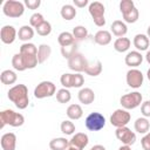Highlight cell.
I'll return each instance as SVG.
<instances>
[{
	"mask_svg": "<svg viewBox=\"0 0 150 150\" xmlns=\"http://www.w3.org/2000/svg\"><path fill=\"white\" fill-rule=\"evenodd\" d=\"M7 96L9 101H12L16 108L19 109H26L29 103V97H28V88L25 84H15L13 86L8 93Z\"/></svg>",
	"mask_w": 150,
	"mask_h": 150,
	"instance_id": "1",
	"label": "cell"
},
{
	"mask_svg": "<svg viewBox=\"0 0 150 150\" xmlns=\"http://www.w3.org/2000/svg\"><path fill=\"white\" fill-rule=\"evenodd\" d=\"M0 128L2 129L6 124L11 125V127H21L25 123V117L23 115L15 112L12 109H5L0 112Z\"/></svg>",
	"mask_w": 150,
	"mask_h": 150,
	"instance_id": "2",
	"label": "cell"
},
{
	"mask_svg": "<svg viewBox=\"0 0 150 150\" xmlns=\"http://www.w3.org/2000/svg\"><path fill=\"white\" fill-rule=\"evenodd\" d=\"M94 23L97 27H103L105 25V19H104V12L105 8L103 6V4H101L100 1H93L89 4V8H88Z\"/></svg>",
	"mask_w": 150,
	"mask_h": 150,
	"instance_id": "3",
	"label": "cell"
},
{
	"mask_svg": "<svg viewBox=\"0 0 150 150\" xmlns=\"http://www.w3.org/2000/svg\"><path fill=\"white\" fill-rule=\"evenodd\" d=\"M2 12L8 18H20L25 13V4L16 0H7L2 6Z\"/></svg>",
	"mask_w": 150,
	"mask_h": 150,
	"instance_id": "4",
	"label": "cell"
},
{
	"mask_svg": "<svg viewBox=\"0 0 150 150\" xmlns=\"http://www.w3.org/2000/svg\"><path fill=\"white\" fill-rule=\"evenodd\" d=\"M142 100H143V97H142L141 93L132 91V93L123 95L121 97V100H120V103L123 107V109L130 110V109H135V108L139 107L141 103H142Z\"/></svg>",
	"mask_w": 150,
	"mask_h": 150,
	"instance_id": "5",
	"label": "cell"
},
{
	"mask_svg": "<svg viewBox=\"0 0 150 150\" xmlns=\"http://www.w3.org/2000/svg\"><path fill=\"white\" fill-rule=\"evenodd\" d=\"M55 93H56V87L50 81H42L34 89V96L35 98H39V100L52 97Z\"/></svg>",
	"mask_w": 150,
	"mask_h": 150,
	"instance_id": "6",
	"label": "cell"
},
{
	"mask_svg": "<svg viewBox=\"0 0 150 150\" xmlns=\"http://www.w3.org/2000/svg\"><path fill=\"white\" fill-rule=\"evenodd\" d=\"M105 125V118L101 112H90L86 118V127L90 131H98Z\"/></svg>",
	"mask_w": 150,
	"mask_h": 150,
	"instance_id": "7",
	"label": "cell"
},
{
	"mask_svg": "<svg viewBox=\"0 0 150 150\" xmlns=\"http://www.w3.org/2000/svg\"><path fill=\"white\" fill-rule=\"evenodd\" d=\"M130 120H131V115L125 109H116L112 112V115L110 116V123H111V125H114L116 128L127 127V124L130 122Z\"/></svg>",
	"mask_w": 150,
	"mask_h": 150,
	"instance_id": "8",
	"label": "cell"
},
{
	"mask_svg": "<svg viewBox=\"0 0 150 150\" xmlns=\"http://www.w3.org/2000/svg\"><path fill=\"white\" fill-rule=\"evenodd\" d=\"M88 63H89L88 60L81 53H75L70 59H68V67H69V69L76 71V73L84 71L87 66H88Z\"/></svg>",
	"mask_w": 150,
	"mask_h": 150,
	"instance_id": "9",
	"label": "cell"
},
{
	"mask_svg": "<svg viewBox=\"0 0 150 150\" xmlns=\"http://www.w3.org/2000/svg\"><path fill=\"white\" fill-rule=\"evenodd\" d=\"M115 136L118 141L123 143V145H132L136 142V134L131 131L128 127L116 128Z\"/></svg>",
	"mask_w": 150,
	"mask_h": 150,
	"instance_id": "10",
	"label": "cell"
},
{
	"mask_svg": "<svg viewBox=\"0 0 150 150\" xmlns=\"http://www.w3.org/2000/svg\"><path fill=\"white\" fill-rule=\"evenodd\" d=\"M127 84L131 88H139L142 84H143V80H144V76L142 74L141 70L136 69V68H132V69H129L127 71Z\"/></svg>",
	"mask_w": 150,
	"mask_h": 150,
	"instance_id": "11",
	"label": "cell"
},
{
	"mask_svg": "<svg viewBox=\"0 0 150 150\" xmlns=\"http://www.w3.org/2000/svg\"><path fill=\"white\" fill-rule=\"evenodd\" d=\"M89 143L88 135L84 132H76L73 135V137L69 139V146H73L77 150H83Z\"/></svg>",
	"mask_w": 150,
	"mask_h": 150,
	"instance_id": "12",
	"label": "cell"
},
{
	"mask_svg": "<svg viewBox=\"0 0 150 150\" xmlns=\"http://www.w3.org/2000/svg\"><path fill=\"white\" fill-rule=\"evenodd\" d=\"M16 35H18V33H16L15 28L13 26H11V25L4 26L1 28V30H0V39L6 45L13 43L15 41V39H16Z\"/></svg>",
	"mask_w": 150,
	"mask_h": 150,
	"instance_id": "13",
	"label": "cell"
},
{
	"mask_svg": "<svg viewBox=\"0 0 150 150\" xmlns=\"http://www.w3.org/2000/svg\"><path fill=\"white\" fill-rule=\"evenodd\" d=\"M0 145L2 150H15L16 146V136L13 132H6L1 136Z\"/></svg>",
	"mask_w": 150,
	"mask_h": 150,
	"instance_id": "14",
	"label": "cell"
},
{
	"mask_svg": "<svg viewBox=\"0 0 150 150\" xmlns=\"http://www.w3.org/2000/svg\"><path fill=\"white\" fill-rule=\"evenodd\" d=\"M124 62L127 66L131 67V68H135V67H138L142 62H143V55L141 54V52L138 50H131L129 52L125 57H124Z\"/></svg>",
	"mask_w": 150,
	"mask_h": 150,
	"instance_id": "15",
	"label": "cell"
},
{
	"mask_svg": "<svg viewBox=\"0 0 150 150\" xmlns=\"http://www.w3.org/2000/svg\"><path fill=\"white\" fill-rule=\"evenodd\" d=\"M79 101L83 104H90L95 100V93L90 88H82L77 94Z\"/></svg>",
	"mask_w": 150,
	"mask_h": 150,
	"instance_id": "16",
	"label": "cell"
},
{
	"mask_svg": "<svg viewBox=\"0 0 150 150\" xmlns=\"http://www.w3.org/2000/svg\"><path fill=\"white\" fill-rule=\"evenodd\" d=\"M94 41L100 46H107L111 42V33L105 29H101L94 35Z\"/></svg>",
	"mask_w": 150,
	"mask_h": 150,
	"instance_id": "17",
	"label": "cell"
},
{
	"mask_svg": "<svg viewBox=\"0 0 150 150\" xmlns=\"http://www.w3.org/2000/svg\"><path fill=\"white\" fill-rule=\"evenodd\" d=\"M149 43H150V40L145 34H137L134 38V46L138 52L146 50L149 47Z\"/></svg>",
	"mask_w": 150,
	"mask_h": 150,
	"instance_id": "18",
	"label": "cell"
},
{
	"mask_svg": "<svg viewBox=\"0 0 150 150\" xmlns=\"http://www.w3.org/2000/svg\"><path fill=\"white\" fill-rule=\"evenodd\" d=\"M111 32H112V34L115 35V36H117V38H123L125 34H127V32H128V27H127V25L123 22V21H121V20H115L112 23H111Z\"/></svg>",
	"mask_w": 150,
	"mask_h": 150,
	"instance_id": "19",
	"label": "cell"
},
{
	"mask_svg": "<svg viewBox=\"0 0 150 150\" xmlns=\"http://www.w3.org/2000/svg\"><path fill=\"white\" fill-rule=\"evenodd\" d=\"M49 148L52 150H67L69 148V141L64 137H56L49 142Z\"/></svg>",
	"mask_w": 150,
	"mask_h": 150,
	"instance_id": "20",
	"label": "cell"
},
{
	"mask_svg": "<svg viewBox=\"0 0 150 150\" xmlns=\"http://www.w3.org/2000/svg\"><path fill=\"white\" fill-rule=\"evenodd\" d=\"M12 66L18 71H23V70L27 69L26 60H25V57H23V55L21 53H16V54L13 55V57H12Z\"/></svg>",
	"mask_w": 150,
	"mask_h": 150,
	"instance_id": "21",
	"label": "cell"
},
{
	"mask_svg": "<svg viewBox=\"0 0 150 150\" xmlns=\"http://www.w3.org/2000/svg\"><path fill=\"white\" fill-rule=\"evenodd\" d=\"M57 42L59 45L62 47H68V46H71L75 43V38L73 35V33H69V32H62L59 34L57 36Z\"/></svg>",
	"mask_w": 150,
	"mask_h": 150,
	"instance_id": "22",
	"label": "cell"
},
{
	"mask_svg": "<svg viewBox=\"0 0 150 150\" xmlns=\"http://www.w3.org/2000/svg\"><path fill=\"white\" fill-rule=\"evenodd\" d=\"M18 36H19V39L21 41L28 42L34 36V29H33V27L32 26H28V25H25V26L20 27V29L18 32Z\"/></svg>",
	"mask_w": 150,
	"mask_h": 150,
	"instance_id": "23",
	"label": "cell"
},
{
	"mask_svg": "<svg viewBox=\"0 0 150 150\" xmlns=\"http://www.w3.org/2000/svg\"><path fill=\"white\" fill-rule=\"evenodd\" d=\"M131 41L128 38H117L114 42V49L118 53H124L130 48Z\"/></svg>",
	"mask_w": 150,
	"mask_h": 150,
	"instance_id": "24",
	"label": "cell"
},
{
	"mask_svg": "<svg viewBox=\"0 0 150 150\" xmlns=\"http://www.w3.org/2000/svg\"><path fill=\"white\" fill-rule=\"evenodd\" d=\"M83 115V110L81 108L80 104H70L68 108H67V116L69 120H80Z\"/></svg>",
	"mask_w": 150,
	"mask_h": 150,
	"instance_id": "25",
	"label": "cell"
},
{
	"mask_svg": "<svg viewBox=\"0 0 150 150\" xmlns=\"http://www.w3.org/2000/svg\"><path fill=\"white\" fill-rule=\"evenodd\" d=\"M134 127L138 134H146L149 132V129H150V122L148 121L146 117H138L135 121Z\"/></svg>",
	"mask_w": 150,
	"mask_h": 150,
	"instance_id": "26",
	"label": "cell"
},
{
	"mask_svg": "<svg viewBox=\"0 0 150 150\" xmlns=\"http://www.w3.org/2000/svg\"><path fill=\"white\" fill-rule=\"evenodd\" d=\"M52 54V48L49 45L42 43L39 46L38 48V61L39 63H43L46 60H48V57Z\"/></svg>",
	"mask_w": 150,
	"mask_h": 150,
	"instance_id": "27",
	"label": "cell"
},
{
	"mask_svg": "<svg viewBox=\"0 0 150 150\" xmlns=\"http://www.w3.org/2000/svg\"><path fill=\"white\" fill-rule=\"evenodd\" d=\"M84 73L89 76H98L102 73V62L100 60H96L95 62L88 63Z\"/></svg>",
	"mask_w": 150,
	"mask_h": 150,
	"instance_id": "28",
	"label": "cell"
},
{
	"mask_svg": "<svg viewBox=\"0 0 150 150\" xmlns=\"http://www.w3.org/2000/svg\"><path fill=\"white\" fill-rule=\"evenodd\" d=\"M60 14H61V16H62L64 20H67V21L73 20V19L76 16V8H75V6L69 5V4L63 5V6L61 7Z\"/></svg>",
	"mask_w": 150,
	"mask_h": 150,
	"instance_id": "29",
	"label": "cell"
},
{
	"mask_svg": "<svg viewBox=\"0 0 150 150\" xmlns=\"http://www.w3.org/2000/svg\"><path fill=\"white\" fill-rule=\"evenodd\" d=\"M16 79H18V76H16L15 71L9 70V69H6L0 74V81L2 84H7V86L13 84L16 82Z\"/></svg>",
	"mask_w": 150,
	"mask_h": 150,
	"instance_id": "30",
	"label": "cell"
},
{
	"mask_svg": "<svg viewBox=\"0 0 150 150\" xmlns=\"http://www.w3.org/2000/svg\"><path fill=\"white\" fill-rule=\"evenodd\" d=\"M73 35L75 41H82L88 36V30L84 26H76L73 28Z\"/></svg>",
	"mask_w": 150,
	"mask_h": 150,
	"instance_id": "31",
	"label": "cell"
},
{
	"mask_svg": "<svg viewBox=\"0 0 150 150\" xmlns=\"http://www.w3.org/2000/svg\"><path fill=\"white\" fill-rule=\"evenodd\" d=\"M70 98H71V94L67 88H62L56 91V100L59 103H68Z\"/></svg>",
	"mask_w": 150,
	"mask_h": 150,
	"instance_id": "32",
	"label": "cell"
},
{
	"mask_svg": "<svg viewBox=\"0 0 150 150\" xmlns=\"http://www.w3.org/2000/svg\"><path fill=\"white\" fill-rule=\"evenodd\" d=\"M19 53H21V54H29V55H38V48L32 42H25L23 45H21Z\"/></svg>",
	"mask_w": 150,
	"mask_h": 150,
	"instance_id": "33",
	"label": "cell"
},
{
	"mask_svg": "<svg viewBox=\"0 0 150 150\" xmlns=\"http://www.w3.org/2000/svg\"><path fill=\"white\" fill-rule=\"evenodd\" d=\"M60 82L64 88H74V74L64 73L60 77Z\"/></svg>",
	"mask_w": 150,
	"mask_h": 150,
	"instance_id": "34",
	"label": "cell"
},
{
	"mask_svg": "<svg viewBox=\"0 0 150 150\" xmlns=\"http://www.w3.org/2000/svg\"><path fill=\"white\" fill-rule=\"evenodd\" d=\"M60 129H61V132H63L64 135H73L75 131V124L70 120H66L61 123Z\"/></svg>",
	"mask_w": 150,
	"mask_h": 150,
	"instance_id": "35",
	"label": "cell"
},
{
	"mask_svg": "<svg viewBox=\"0 0 150 150\" xmlns=\"http://www.w3.org/2000/svg\"><path fill=\"white\" fill-rule=\"evenodd\" d=\"M138 18H139V12H138V9L136 7L134 9H131L130 12L123 14V19L128 23H135L138 20Z\"/></svg>",
	"mask_w": 150,
	"mask_h": 150,
	"instance_id": "36",
	"label": "cell"
},
{
	"mask_svg": "<svg viewBox=\"0 0 150 150\" xmlns=\"http://www.w3.org/2000/svg\"><path fill=\"white\" fill-rule=\"evenodd\" d=\"M46 20H45V18H43V15L41 14V13H34L32 16H30V19H29V26H32L33 28H38L40 25H42L43 22H45Z\"/></svg>",
	"mask_w": 150,
	"mask_h": 150,
	"instance_id": "37",
	"label": "cell"
},
{
	"mask_svg": "<svg viewBox=\"0 0 150 150\" xmlns=\"http://www.w3.org/2000/svg\"><path fill=\"white\" fill-rule=\"evenodd\" d=\"M76 49H77V46H76V42H75V43L71 45V46L62 47V48H61V54H62V56H63L64 59L68 60V59H70L75 53H77Z\"/></svg>",
	"mask_w": 150,
	"mask_h": 150,
	"instance_id": "38",
	"label": "cell"
},
{
	"mask_svg": "<svg viewBox=\"0 0 150 150\" xmlns=\"http://www.w3.org/2000/svg\"><path fill=\"white\" fill-rule=\"evenodd\" d=\"M50 32H52V25L48 21H45L42 25H40L36 28V33L41 36H47V35L50 34Z\"/></svg>",
	"mask_w": 150,
	"mask_h": 150,
	"instance_id": "39",
	"label": "cell"
},
{
	"mask_svg": "<svg viewBox=\"0 0 150 150\" xmlns=\"http://www.w3.org/2000/svg\"><path fill=\"white\" fill-rule=\"evenodd\" d=\"M134 8H135V4H134L132 0H122L120 2V11H121L122 15L128 13V12H130Z\"/></svg>",
	"mask_w": 150,
	"mask_h": 150,
	"instance_id": "40",
	"label": "cell"
},
{
	"mask_svg": "<svg viewBox=\"0 0 150 150\" xmlns=\"http://www.w3.org/2000/svg\"><path fill=\"white\" fill-rule=\"evenodd\" d=\"M83 83H84V77H83V75L80 74V73L74 74V88H80V87L83 86Z\"/></svg>",
	"mask_w": 150,
	"mask_h": 150,
	"instance_id": "41",
	"label": "cell"
},
{
	"mask_svg": "<svg viewBox=\"0 0 150 150\" xmlns=\"http://www.w3.org/2000/svg\"><path fill=\"white\" fill-rule=\"evenodd\" d=\"M141 111L144 117H150V101L142 102L141 104Z\"/></svg>",
	"mask_w": 150,
	"mask_h": 150,
	"instance_id": "42",
	"label": "cell"
},
{
	"mask_svg": "<svg viewBox=\"0 0 150 150\" xmlns=\"http://www.w3.org/2000/svg\"><path fill=\"white\" fill-rule=\"evenodd\" d=\"M141 144H142L143 150H150V131L146 132V134L142 137Z\"/></svg>",
	"mask_w": 150,
	"mask_h": 150,
	"instance_id": "43",
	"label": "cell"
},
{
	"mask_svg": "<svg viewBox=\"0 0 150 150\" xmlns=\"http://www.w3.org/2000/svg\"><path fill=\"white\" fill-rule=\"evenodd\" d=\"M41 5L40 0H25V6H27L29 9H38Z\"/></svg>",
	"mask_w": 150,
	"mask_h": 150,
	"instance_id": "44",
	"label": "cell"
},
{
	"mask_svg": "<svg viewBox=\"0 0 150 150\" xmlns=\"http://www.w3.org/2000/svg\"><path fill=\"white\" fill-rule=\"evenodd\" d=\"M73 4H74L75 7L82 8V7H84L86 5H88V0H73Z\"/></svg>",
	"mask_w": 150,
	"mask_h": 150,
	"instance_id": "45",
	"label": "cell"
},
{
	"mask_svg": "<svg viewBox=\"0 0 150 150\" xmlns=\"http://www.w3.org/2000/svg\"><path fill=\"white\" fill-rule=\"evenodd\" d=\"M90 150H107V149H105L103 145H101V144H96V145H94Z\"/></svg>",
	"mask_w": 150,
	"mask_h": 150,
	"instance_id": "46",
	"label": "cell"
},
{
	"mask_svg": "<svg viewBox=\"0 0 150 150\" xmlns=\"http://www.w3.org/2000/svg\"><path fill=\"white\" fill-rule=\"evenodd\" d=\"M118 150H131V148H130V145H122L118 148Z\"/></svg>",
	"mask_w": 150,
	"mask_h": 150,
	"instance_id": "47",
	"label": "cell"
},
{
	"mask_svg": "<svg viewBox=\"0 0 150 150\" xmlns=\"http://www.w3.org/2000/svg\"><path fill=\"white\" fill-rule=\"evenodd\" d=\"M145 60H146V62L150 64V50L146 52V54H145Z\"/></svg>",
	"mask_w": 150,
	"mask_h": 150,
	"instance_id": "48",
	"label": "cell"
},
{
	"mask_svg": "<svg viewBox=\"0 0 150 150\" xmlns=\"http://www.w3.org/2000/svg\"><path fill=\"white\" fill-rule=\"evenodd\" d=\"M146 36L149 38V40H150V26L148 27V29H146Z\"/></svg>",
	"mask_w": 150,
	"mask_h": 150,
	"instance_id": "49",
	"label": "cell"
},
{
	"mask_svg": "<svg viewBox=\"0 0 150 150\" xmlns=\"http://www.w3.org/2000/svg\"><path fill=\"white\" fill-rule=\"evenodd\" d=\"M146 76H148V80L150 81V68L148 69V71H146Z\"/></svg>",
	"mask_w": 150,
	"mask_h": 150,
	"instance_id": "50",
	"label": "cell"
},
{
	"mask_svg": "<svg viewBox=\"0 0 150 150\" xmlns=\"http://www.w3.org/2000/svg\"><path fill=\"white\" fill-rule=\"evenodd\" d=\"M67 150H77V149H75V148H73V146H69Z\"/></svg>",
	"mask_w": 150,
	"mask_h": 150,
	"instance_id": "51",
	"label": "cell"
}]
</instances>
